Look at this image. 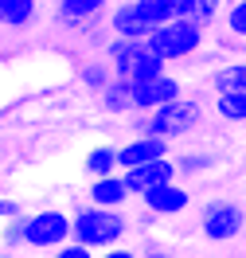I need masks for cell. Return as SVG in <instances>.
<instances>
[{
  "label": "cell",
  "mask_w": 246,
  "mask_h": 258,
  "mask_svg": "<svg viewBox=\"0 0 246 258\" xmlns=\"http://www.w3.org/2000/svg\"><path fill=\"white\" fill-rule=\"evenodd\" d=\"M106 16H110V4L106 0H59L55 4V24L66 28V32H78V35L102 28Z\"/></svg>",
  "instance_id": "cell-9"
},
{
  "label": "cell",
  "mask_w": 246,
  "mask_h": 258,
  "mask_svg": "<svg viewBox=\"0 0 246 258\" xmlns=\"http://www.w3.org/2000/svg\"><path fill=\"white\" fill-rule=\"evenodd\" d=\"M0 51H4V39H0Z\"/></svg>",
  "instance_id": "cell-29"
},
{
  "label": "cell",
  "mask_w": 246,
  "mask_h": 258,
  "mask_svg": "<svg viewBox=\"0 0 246 258\" xmlns=\"http://www.w3.org/2000/svg\"><path fill=\"white\" fill-rule=\"evenodd\" d=\"M148 47L164 59V67H180V63H192L207 51V32L188 24V20H168L160 24L156 32L148 35Z\"/></svg>",
  "instance_id": "cell-5"
},
{
  "label": "cell",
  "mask_w": 246,
  "mask_h": 258,
  "mask_svg": "<svg viewBox=\"0 0 246 258\" xmlns=\"http://www.w3.org/2000/svg\"><path fill=\"white\" fill-rule=\"evenodd\" d=\"M203 125V102L199 98H180L164 110H152V113H137L133 117V137H160V141H180L188 133H196Z\"/></svg>",
  "instance_id": "cell-2"
},
{
  "label": "cell",
  "mask_w": 246,
  "mask_h": 258,
  "mask_svg": "<svg viewBox=\"0 0 246 258\" xmlns=\"http://www.w3.org/2000/svg\"><path fill=\"white\" fill-rule=\"evenodd\" d=\"M86 200L90 208H106V211H125L133 196L125 188V176H102V180H90L86 184Z\"/></svg>",
  "instance_id": "cell-13"
},
{
  "label": "cell",
  "mask_w": 246,
  "mask_h": 258,
  "mask_svg": "<svg viewBox=\"0 0 246 258\" xmlns=\"http://www.w3.org/2000/svg\"><path fill=\"white\" fill-rule=\"evenodd\" d=\"M102 59L114 67V79L129 82V86L168 75V67H164L160 55L148 47V43H133V39H110L106 51H102Z\"/></svg>",
  "instance_id": "cell-4"
},
{
  "label": "cell",
  "mask_w": 246,
  "mask_h": 258,
  "mask_svg": "<svg viewBox=\"0 0 246 258\" xmlns=\"http://www.w3.org/2000/svg\"><path fill=\"white\" fill-rule=\"evenodd\" d=\"M223 32L234 43H246V0H234V4L223 8Z\"/></svg>",
  "instance_id": "cell-21"
},
{
  "label": "cell",
  "mask_w": 246,
  "mask_h": 258,
  "mask_svg": "<svg viewBox=\"0 0 246 258\" xmlns=\"http://www.w3.org/2000/svg\"><path fill=\"white\" fill-rule=\"evenodd\" d=\"M20 231H24L28 250H59L74 235V219L63 208H35L20 219Z\"/></svg>",
  "instance_id": "cell-6"
},
{
  "label": "cell",
  "mask_w": 246,
  "mask_h": 258,
  "mask_svg": "<svg viewBox=\"0 0 246 258\" xmlns=\"http://www.w3.org/2000/svg\"><path fill=\"white\" fill-rule=\"evenodd\" d=\"M0 242L16 254V246H24V231H20V223H8V227H4V231H0Z\"/></svg>",
  "instance_id": "cell-25"
},
{
  "label": "cell",
  "mask_w": 246,
  "mask_h": 258,
  "mask_svg": "<svg viewBox=\"0 0 246 258\" xmlns=\"http://www.w3.org/2000/svg\"><path fill=\"white\" fill-rule=\"evenodd\" d=\"M215 113L223 121H246V94H230V98H215Z\"/></svg>",
  "instance_id": "cell-22"
},
{
  "label": "cell",
  "mask_w": 246,
  "mask_h": 258,
  "mask_svg": "<svg viewBox=\"0 0 246 258\" xmlns=\"http://www.w3.org/2000/svg\"><path fill=\"white\" fill-rule=\"evenodd\" d=\"M125 176V188L129 196H148L152 188H164V184H176V161H160V164H145V168H133V172H121Z\"/></svg>",
  "instance_id": "cell-12"
},
{
  "label": "cell",
  "mask_w": 246,
  "mask_h": 258,
  "mask_svg": "<svg viewBox=\"0 0 246 258\" xmlns=\"http://www.w3.org/2000/svg\"><path fill=\"white\" fill-rule=\"evenodd\" d=\"M160 161H172V145L160 141V137H133L125 145H117V164H121V172L145 168V164H160Z\"/></svg>",
  "instance_id": "cell-10"
},
{
  "label": "cell",
  "mask_w": 246,
  "mask_h": 258,
  "mask_svg": "<svg viewBox=\"0 0 246 258\" xmlns=\"http://www.w3.org/2000/svg\"><path fill=\"white\" fill-rule=\"evenodd\" d=\"M70 219H74V235H70V239L82 242V246H86V250H94V254L121 246V242L129 239V231H133V219L125 215V211L74 208V211H70Z\"/></svg>",
  "instance_id": "cell-3"
},
{
  "label": "cell",
  "mask_w": 246,
  "mask_h": 258,
  "mask_svg": "<svg viewBox=\"0 0 246 258\" xmlns=\"http://www.w3.org/2000/svg\"><path fill=\"white\" fill-rule=\"evenodd\" d=\"M74 79H78V86L82 90H90V94L98 98L110 82H114V67L106 63L102 55H90V59H82L78 63V71H74Z\"/></svg>",
  "instance_id": "cell-18"
},
{
  "label": "cell",
  "mask_w": 246,
  "mask_h": 258,
  "mask_svg": "<svg viewBox=\"0 0 246 258\" xmlns=\"http://www.w3.org/2000/svg\"><path fill=\"white\" fill-rule=\"evenodd\" d=\"M207 82H211L215 98L246 94V59H234V63H223V67H215L211 75H207Z\"/></svg>",
  "instance_id": "cell-14"
},
{
  "label": "cell",
  "mask_w": 246,
  "mask_h": 258,
  "mask_svg": "<svg viewBox=\"0 0 246 258\" xmlns=\"http://www.w3.org/2000/svg\"><path fill=\"white\" fill-rule=\"evenodd\" d=\"M176 161V172H180V180L184 176H203V172H211L215 164V153H199V149H188V153H180V157H172Z\"/></svg>",
  "instance_id": "cell-20"
},
{
  "label": "cell",
  "mask_w": 246,
  "mask_h": 258,
  "mask_svg": "<svg viewBox=\"0 0 246 258\" xmlns=\"http://www.w3.org/2000/svg\"><path fill=\"white\" fill-rule=\"evenodd\" d=\"M98 258H141V250H133L129 242H121V246H114V250H102Z\"/></svg>",
  "instance_id": "cell-26"
},
{
  "label": "cell",
  "mask_w": 246,
  "mask_h": 258,
  "mask_svg": "<svg viewBox=\"0 0 246 258\" xmlns=\"http://www.w3.org/2000/svg\"><path fill=\"white\" fill-rule=\"evenodd\" d=\"M98 106H102V113H133V94H129V82H121V79H114L106 90L98 94Z\"/></svg>",
  "instance_id": "cell-19"
},
{
  "label": "cell",
  "mask_w": 246,
  "mask_h": 258,
  "mask_svg": "<svg viewBox=\"0 0 246 258\" xmlns=\"http://www.w3.org/2000/svg\"><path fill=\"white\" fill-rule=\"evenodd\" d=\"M141 258H172V254H168V246H160V242H145Z\"/></svg>",
  "instance_id": "cell-27"
},
{
  "label": "cell",
  "mask_w": 246,
  "mask_h": 258,
  "mask_svg": "<svg viewBox=\"0 0 246 258\" xmlns=\"http://www.w3.org/2000/svg\"><path fill=\"white\" fill-rule=\"evenodd\" d=\"M129 94H133V113H152V110H164V106L188 98V90H184L180 75L168 71V75H160V79H152V82L129 86Z\"/></svg>",
  "instance_id": "cell-8"
},
{
  "label": "cell",
  "mask_w": 246,
  "mask_h": 258,
  "mask_svg": "<svg viewBox=\"0 0 246 258\" xmlns=\"http://www.w3.org/2000/svg\"><path fill=\"white\" fill-rule=\"evenodd\" d=\"M246 231V211L234 200H207L199 211V235L207 242H234Z\"/></svg>",
  "instance_id": "cell-7"
},
{
  "label": "cell",
  "mask_w": 246,
  "mask_h": 258,
  "mask_svg": "<svg viewBox=\"0 0 246 258\" xmlns=\"http://www.w3.org/2000/svg\"><path fill=\"white\" fill-rule=\"evenodd\" d=\"M168 20H176V0H125V4H110L106 32L110 39L148 43V35Z\"/></svg>",
  "instance_id": "cell-1"
},
{
  "label": "cell",
  "mask_w": 246,
  "mask_h": 258,
  "mask_svg": "<svg viewBox=\"0 0 246 258\" xmlns=\"http://www.w3.org/2000/svg\"><path fill=\"white\" fill-rule=\"evenodd\" d=\"M39 20L35 0H0V32H28Z\"/></svg>",
  "instance_id": "cell-17"
},
{
  "label": "cell",
  "mask_w": 246,
  "mask_h": 258,
  "mask_svg": "<svg viewBox=\"0 0 246 258\" xmlns=\"http://www.w3.org/2000/svg\"><path fill=\"white\" fill-rule=\"evenodd\" d=\"M0 258H20V254H12V250H0Z\"/></svg>",
  "instance_id": "cell-28"
},
{
  "label": "cell",
  "mask_w": 246,
  "mask_h": 258,
  "mask_svg": "<svg viewBox=\"0 0 246 258\" xmlns=\"http://www.w3.org/2000/svg\"><path fill=\"white\" fill-rule=\"evenodd\" d=\"M82 172L90 180H102V176H121V164H117V145L102 141V145H90L86 157H82Z\"/></svg>",
  "instance_id": "cell-15"
},
{
  "label": "cell",
  "mask_w": 246,
  "mask_h": 258,
  "mask_svg": "<svg viewBox=\"0 0 246 258\" xmlns=\"http://www.w3.org/2000/svg\"><path fill=\"white\" fill-rule=\"evenodd\" d=\"M141 204H145V211L156 215V219H164V215H184V211L192 208V192L176 180V184H164V188H152L148 196H141Z\"/></svg>",
  "instance_id": "cell-11"
},
{
  "label": "cell",
  "mask_w": 246,
  "mask_h": 258,
  "mask_svg": "<svg viewBox=\"0 0 246 258\" xmlns=\"http://www.w3.org/2000/svg\"><path fill=\"white\" fill-rule=\"evenodd\" d=\"M28 211H24V204L20 200H12V196H0V223L8 227V223H20Z\"/></svg>",
  "instance_id": "cell-23"
},
{
  "label": "cell",
  "mask_w": 246,
  "mask_h": 258,
  "mask_svg": "<svg viewBox=\"0 0 246 258\" xmlns=\"http://www.w3.org/2000/svg\"><path fill=\"white\" fill-rule=\"evenodd\" d=\"M51 258H98L94 254V250H86V246H82V242H63V246H59V250H51Z\"/></svg>",
  "instance_id": "cell-24"
},
{
  "label": "cell",
  "mask_w": 246,
  "mask_h": 258,
  "mask_svg": "<svg viewBox=\"0 0 246 258\" xmlns=\"http://www.w3.org/2000/svg\"><path fill=\"white\" fill-rule=\"evenodd\" d=\"M176 20H188L203 32H211V24H223V4L219 0H176Z\"/></svg>",
  "instance_id": "cell-16"
}]
</instances>
